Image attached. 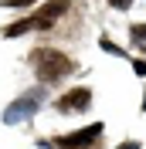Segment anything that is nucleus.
<instances>
[{"label": "nucleus", "mask_w": 146, "mask_h": 149, "mask_svg": "<svg viewBox=\"0 0 146 149\" xmlns=\"http://www.w3.org/2000/svg\"><path fill=\"white\" fill-rule=\"evenodd\" d=\"M31 65H37L41 81H58V78H65V74L75 71L72 58L61 54V51H51V47H37L34 54H31Z\"/></svg>", "instance_id": "obj_1"}, {"label": "nucleus", "mask_w": 146, "mask_h": 149, "mask_svg": "<svg viewBox=\"0 0 146 149\" xmlns=\"http://www.w3.org/2000/svg\"><path fill=\"white\" fill-rule=\"evenodd\" d=\"M44 102V95L41 92H27L24 98H17V102H10L7 105V112H4V122L7 125H14V122H20V119H31L37 112V105Z\"/></svg>", "instance_id": "obj_2"}, {"label": "nucleus", "mask_w": 146, "mask_h": 149, "mask_svg": "<svg viewBox=\"0 0 146 149\" xmlns=\"http://www.w3.org/2000/svg\"><path fill=\"white\" fill-rule=\"evenodd\" d=\"M65 10H68V0H48L44 7H41V14L34 17V27L48 31V27H51V24H55V20L65 14Z\"/></svg>", "instance_id": "obj_3"}, {"label": "nucleus", "mask_w": 146, "mask_h": 149, "mask_svg": "<svg viewBox=\"0 0 146 149\" xmlns=\"http://www.w3.org/2000/svg\"><path fill=\"white\" fill-rule=\"evenodd\" d=\"M88 102H92L88 88H75V92H68L65 98H58V109H61V112H72V109H85Z\"/></svg>", "instance_id": "obj_4"}, {"label": "nucleus", "mask_w": 146, "mask_h": 149, "mask_svg": "<svg viewBox=\"0 0 146 149\" xmlns=\"http://www.w3.org/2000/svg\"><path fill=\"white\" fill-rule=\"evenodd\" d=\"M99 132H102V125H88L85 132H75V136H68V139H65V146H85V142L99 139Z\"/></svg>", "instance_id": "obj_5"}, {"label": "nucleus", "mask_w": 146, "mask_h": 149, "mask_svg": "<svg viewBox=\"0 0 146 149\" xmlns=\"http://www.w3.org/2000/svg\"><path fill=\"white\" fill-rule=\"evenodd\" d=\"M27 27H34V20H17V24H10V27L4 31V37H17V34H24Z\"/></svg>", "instance_id": "obj_6"}, {"label": "nucleus", "mask_w": 146, "mask_h": 149, "mask_svg": "<svg viewBox=\"0 0 146 149\" xmlns=\"http://www.w3.org/2000/svg\"><path fill=\"white\" fill-rule=\"evenodd\" d=\"M7 7H20V3H31V0H4Z\"/></svg>", "instance_id": "obj_7"}, {"label": "nucleus", "mask_w": 146, "mask_h": 149, "mask_svg": "<svg viewBox=\"0 0 146 149\" xmlns=\"http://www.w3.org/2000/svg\"><path fill=\"white\" fill-rule=\"evenodd\" d=\"M112 3H116V7H126V3H129V0H112Z\"/></svg>", "instance_id": "obj_8"}]
</instances>
